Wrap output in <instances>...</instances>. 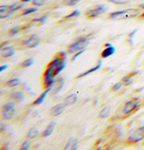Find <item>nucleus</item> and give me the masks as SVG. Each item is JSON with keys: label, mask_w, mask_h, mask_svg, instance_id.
<instances>
[{"label": "nucleus", "mask_w": 144, "mask_h": 150, "mask_svg": "<svg viewBox=\"0 0 144 150\" xmlns=\"http://www.w3.org/2000/svg\"><path fill=\"white\" fill-rule=\"evenodd\" d=\"M67 54L64 51L57 53L47 65L43 74V87L47 89L55 85V77L66 67Z\"/></svg>", "instance_id": "f257e3e1"}, {"label": "nucleus", "mask_w": 144, "mask_h": 150, "mask_svg": "<svg viewBox=\"0 0 144 150\" xmlns=\"http://www.w3.org/2000/svg\"><path fill=\"white\" fill-rule=\"evenodd\" d=\"M140 10L137 8H128L122 11L113 12L109 15L110 19H131L140 16Z\"/></svg>", "instance_id": "f03ea898"}, {"label": "nucleus", "mask_w": 144, "mask_h": 150, "mask_svg": "<svg viewBox=\"0 0 144 150\" xmlns=\"http://www.w3.org/2000/svg\"><path fill=\"white\" fill-rule=\"evenodd\" d=\"M89 44V40L87 39V38H84V37H80L79 39H77L75 42H73L72 44H70L69 47H68V50H67V52L69 54H74V53H77L80 50H86L87 46Z\"/></svg>", "instance_id": "7ed1b4c3"}, {"label": "nucleus", "mask_w": 144, "mask_h": 150, "mask_svg": "<svg viewBox=\"0 0 144 150\" xmlns=\"http://www.w3.org/2000/svg\"><path fill=\"white\" fill-rule=\"evenodd\" d=\"M1 113H2V119L4 120H12L15 117V114H16L15 103L8 102L7 103H5L1 108Z\"/></svg>", "instance_id": "20e7f679"}, {"label": "nucleus", "mask_w": 144, "mask_h": 150, "mask_svg": "<svg viewBox=\"0 0 144 150\" xmlns=\"http://www.w3.org/2000/svg\"><path fill=\"white\" fill-rule=\"evenodd\" d=\"M140 107V104L136 98L130 99L124 103V107L123 109V113L125 115H129L131 113H133L134 112L139 110Z\"/></svg>", "instance_id": "39448f33"}, {"label": "nucleus", "mask_w": 144, "mask_h": 150, "mask_svg": "<svg viewBox=\"0 0 144 150\" xmlns=\"http://www.w3.org/2000/svg\"><path fill=\"white\" fill-rule=\"evenodd\" d=\"M107 10V7L104 5H98V6H96L95 7H92L88 9L87 11H86L85 13V16L88 19H93V18H96L103 13H104Z\"/></svg>", "instance_id": "423d86ee"}, {"label": "nucleus", "mask_w": 144, "mask_h": 150, "mask_svg": "<svg viewBox=\"0 0 144 150\" xmlns=\"http://www.w3.org/2000/svg\"><path fill=\"white\" fill-rule=\"evenodd\" d=\"M144 139V126L140 127L129 135L127 142L129 144H134Z\"/></svg>", "instance_id": "0eeeda50"}, {"label": "nucleus", "mask_w": 144, "mask_h": 150, "mask_svg": "<svg viewBox=\"0 0 144 150\" xmlns=\"http://www.w3.org/2000/svg\"><path fill=\"white\" fill-rule=\"evenodd\" d=\"M41 42V39L39 37L37 34H33L32 35L29 39L25 40L23 42V45L26 47V48H29V49H32V48H35L37 47L39 44Z\"/></svg>", "instance_id": "6e6552de"}, {"label": "nucleus", "mask_w": 144, "mask_h": 150, "mask_svg": "<svg viewBox=\"0 0 144 150\" xmlns=\"http://www.w3.org/2000/svg\"><path fill=\"white\" fill-rule=\"evenodd\" d=\"M65 106H66V105L64 104V103H59V104L53 106L50 110V115L52 116V117H56V116L60 115L64 111Z\"/></svg>", "instance_id": "1a4fd4ad"}, {"label": "nucleus", "mask_w": 144, "mask_h": 150, "mask_svg": "<svg viewBox=\"0 0 144 150\" xmlns=\"http://www.w3.org/2000/svg\"><path fill=\"white\" fill-rule=\"evenodd\" d=\"M10 98L16 103H22L24 101V93L22 91H13L10 93Z\"/></svg>", "instance_id": "9d476101"}, {"label": "nucleus", "mask_w": 144, "mask_h": 150, "mask_svg": "<svg viewBox=\"0 0 144 150\" xmlns=\"http://www.w3.org/2000/svg\"><path fill=\"white\" fill-rule=\"evenodd\" d=\"M15 54V49L13 47H9V46H6L3 49H1L0 50V56L2 58H10L12 57L13 55Z\"/></svg>", "instance_id": "9b49d317"}, {"label": "nucleus", "mask_w": 144, "mask_h": 150, "mask_svg": "<svg viewBox=\"0 0 144 150\" xmlns=\"http://www.w3.org/2000/svg\"><path fill=\"white\" fill-rule=\"evenodd\" d=\"M53 86H52L47 88V89L40 95V96L35 99V101L32 103V105L35 106V105H40V104H42V103H43V101L45 100V98H46V96H47V94L49 93L50 91H51V89H52V87H53Z\"/></svg>", "instance_id": "f8f14e48"}, {"label": "nucleus", "mask_w": 144, "mask_h": 150, "mask_svg": "<svg viewBox=\"0 0 144 150\" xmlns=\"http://www.w3.org/2000/svg\"><path fill=\"white\" fill-rule=\"evenodd\" d=\"M14 13L15 12L11 11L9 9V6H0V18H1V19L9 17Z\"/></svg>", "instance_id": "ddd939ff"}, {"label": "nucleus", "mask_w": 144, "mask_h": 150, "mask_svg": "<svg viewBox=\"0 0 144 150\" xmlns=\"http://www.w3.org/2000/svg\"><path fill=\"white\" fill-rule=\"evenodd\" d=\"M56 124H57V122H56V121H51L50 123L47 126V128L45 129V130L43 131V138H47V137H49V136H50L52 133H53L54 129H55V127H56Z\"/></svg>", "instance_id": "4468645a"}, {"label": "nucleus", "mask_w": 144, "mask_h": 150, "mask_svg": "<svg viewBox=\"0 0 144 150\" xmlns=\"http://www.w3.org/2000/svg\"><path fill=\"white\" fill-rule=\"evenodd\" d=\"M114 52H115V48H114L113 46L110 45V46H107V48L104 49V50L101 52L100 55H101V58H102V59H106V58L112 56Z\"/></svg>", "instance_id": "2eb2a0df"}, {"label": "nucleus", "mask_w": 144, "mask_h": 150, "mask_svg": "<svg viewBox=\"0 0 144 150\" xmlns=\"http://www.w3.org/2000/svg\"><path fill=\"white\" fill-rule=\"evenodd\" d=\"M77 102V95L76 93H72L64 100V104L66 106H71L74 105Z\"/></svg>", "instance_id": "dca6fc26"}, {"label": "nucleus", "mask_w": 144, "mask_h": 150, "mask_svg": "<svg viewBox=\"0 0 144 150\" xmlns=\"http://www.w3.org/2000/svg\"><path fill=\"white\" fill-rule=\"evenodd\" d=\"M101 66H102V62H101V61H99V62H98V64H97L96 67H91V69H89L88 70H87V71L83 72V73H82V74H80V75H78V76H77V78H81V77H83V76H87V75H89V74H91V73H93V72L96 71L97 69H100Z\"/></svg>", "instance_id": "f3484780"}, {"label": "nucleus", "mask_w": 144, "mask_h": 150, "mask_svg": "<svg viewBox=\"0 0 144 150\" xmlns=\"http://www.w3.org/2000/svg\"><path fill=\"white\" fill-rule=\"evenodd\" d=\"M20 84H21V79L18 78V77H16V78L10 79V80H8L7 82H6L5 86H6V87H10V88H11V87L18 86Z\"/></svg>", "instance_id": "a211bd4d"}, {"label": "nucleus", "mask_w": 144, "mask_h": 150, "mask_svg": "<svg viewBox=\"0 0 144 150\" xmlns=\"http://www.w3.org/2000/svg\"><path fill=\"white\" fill-rule=\"evenodd\" d=\"M110 112H111V107L110 106L104 107L101 110L100 113H99V118H101V119H106L110 115Z\"/></svg>", "instance_id": "6ab92c4d"}, {"label": "nucleus", "mask_w": 144, "mask_h": 150, "mask_svg": "<svg viewBox=\"0 0 144 150\" xmlns=\"http://www.w3.org/2000/svg\"><path fill=\"white\" fill-rule=\"evenodd\" d=\"M8 6H9V9L11 11L16 12V11H18V10H20V9H22L23 7V4L21 1V2H17V3H15V4H12V5Z\"/></svg>", "instance_id": "aec40b11"}, {"label": "nucleus", "mask_w": 144, "mask_h": 150, "mask_svg": "<svg viewBox=\"0 0 144 150\" xmlns=\"http://www.w3.org/2000/svg\"><path fill=\"white\" fill-rule=\"evenodd\" d=\"M38 134H39L38 129L33 128V129H31L29 130V132H28V134H27V136H26V137H27L28 139H34L35 137H37Z\"/></svg>", "instance_id": "412c9836"}, {"label": "nucleus", "mask_w": 144, "mask_h": 150, "mask_svg": "<svg viewBox=\"0 0 144 150\" xmlns=\"http://www.w3.org/2000/svg\"><path fill=\"white\" fill-rule=\"evenodd\" d=\"M79 15H80V11H79V10H75V11H73L72 13H70V15H68L67 16L63 17L62 19H63V21H64V20H68V19H71V18H73V17L78 16Z\"/></svg>", "instance_id": "4be33fe9"}, {"label": "nucleus", "mask_w": 144, "mask_h": 150, "mask_svg": "<svg viewBox=\"0 0 144 150\" xmlns=\"http://www.w3.org/2000/svg\"><path fill=\"white\" fill-rule=\"evenodd\" d=\"M80 0H62V4L64 6H76Z\"/></svg>", "instance_id": "5701e85b"}, {"label": "nucleus", "mask_w": 144, "mask_h": 150, "mask_svg": "<svg viewBox=\"0 0 144 150\" xmlns=\"http://www.w3.org/2000/svg\"><path fill=\"white\" fill-rule=\"evenodd\" d=\"M57 86H56V88H55V90H54V93H59L60 90H61V88L63 87V85H64V79L62 78V77H60L59 80H58V82H57Z\"/></svg>", "instance_id": "b1692460"}, {"label": "nucleus", "mask_w": 144, "mask_h": 150, "mask_svg": "<svg viewBox=\"0 0 144 150\" xmlns=\"http://www.w3.org/2000/svg\"><path fill=\"white\" fill-rule=\"evenodd\" d=\"M22 29L20 28L19 26H16V27H13V28H11L9 31H8V35L9 36H14L16 34H17Z\"/></svg>", "instance_id": "393cba45"}, {"label": "nucleus", "mask_w": 144, "mask_h": 150, "mask_svg": "<svg viewBox=\"0 0 144 150\" xmlns=\"http://www.w3.org/2000/svg\"><path fill=\"white\" fill-rule=\"evenodd\" d=\"M33 61H34L33 59H25L23 62H22L21 67H23V69H25V67H29L33 64Z\"/></svg>", "instance_id": "a878e982"}, {"label": "nucleus", "mask_w": 144, "mask_h": 150, "mask_svg": "<svg viewBox=\"0 0 144 150\" xmlns=\"http://www.w3.org/2000/svg\"><path fill=\"white\" fill-rule=\"evenodd\" d=\"M106 1L116 5H126L129 3V0H106Z\"/></svg>", "instance_id": "bb28decb"}, {"label": "nucleus", "mask_w": 144, "mask_h": 150, "mask_svg": "<svg viewBox=\"0 0 144 150\" xmlns=\"http://www.w3.org/2000/svg\"><path fill=\"white\" fill-rule=\"evenodd\" d=\"M38 9H37V7L35 8V7H33V8H28V9H26V10H24L23 13H22V16H27V15H30V13H33V12H36Z\"/></svg>", "instance_id": "cd10ccee"}, {"label": "nucleus", "mask_w": 144, "mask_h": 150, "mask_svg": "<svg viewBox=\"0 0 144 150\" xmlns=\"http://www.w3.org/2000/svg\"><path fill=\"white\" fill-rule=\"evenodd\" d=\"M123 82L122 81V82H119V83H116L113 87H112V91L113 92H116V91H118V90H120L121 88H122V86H123Z\"/></svg>", "instance_id": "c85d7f7f"}, {"label": "nucleus", "mask_w": 144, "mask_h": 150, "mask_svg": "<svg viewBox=\"0 0 144 150\" xmlns=\"http://www.w3.org/2000/svg\"><path fill=\"white\" fill-rule=\"evenodd\" d=\"M29 148H30V142H29V140H24L23 143L22 144L21 149L22 150H28Z\"/></svg>", "instance_id": "c756f323"}, {"label": "nucleus", "mask_w": 144, "mask_h": 150, "mask_svg": "<svg viewBox=\"0 0 144 150\" xmlns=\"http://www.w3.org/2000/svg\"><path fill=\"white\" fill-rule=\"evenodd\" d=\"M123 82L125 86H129L132 83V77H130L129 76H125L123 78Z\"/></svg>", "instance_id": "7c9ffc66"}, {"label": "nucleus", "mask_w": 144, "mask_h": 150, "mask_svg": "<svg viewBox=\"0 0 144 150\" xmlns=\"http://www.w3.org/2000/svg\"><path fill=\"white\" fill-rule=\"evenodd\" d=\"M45 3V0H33V6H43Z\"/></svg>", "instance_id": "2f4dec72"}, {"label": "nucleus", "mask_w": 144, "mask_h": 150, "mask_svg": "<svg viewBox=\"0 0 144 150\" xmlns=\"http://www.w3.org/2000/svg\"><path fill=\"white\" fill-rule=\"evenodd\" d=\"M83 52H85V50H80V51H78V52H77L75 55L73 56V58H72V61H75L76 59H77V58H78L79 57L81 54L83 53Z\"/></svg>", "instance_id": "473e14b6"}, {"label": "nucleus", "mask_w": 144, "mask_h": 150, "mask_svg": "<svg viewBox=\"0 0 144 150\" xmlns=\"http://www.w3.org/2000/svg\"><path fill=\"white\" fill-rule=\"evenodd\" d=\"M136 33H137V30H134L132 33L130 34V36H129V40H129V42H131V44H132V45L133 44V36L135 35Z\"/></svg>", "instance_id": "72a5a7b5"}, {"label": "nucleus", "mask_w": 144, "mask_h": 150, "mask_svg": "<svg viewBox=\"0 0 144 150\" xmlns=\"http://www.w3.org/2000/svg\"><path fill=\"white\" fill-rule=\"evenodd\" d=\"M77 143H78V141H77V139H75V140L73 141V144H72V146H71V149H74V150H76V149H77Z\"/></svg>", "instance_id": "f704fd0d"}, {"label": "nucleus", "mask_w": 144, "mask_h": 150, "mask_svg": "<svg viewBox=\"0 0 144 150\" xmlns=\"http://www.w3.org/2000/svg\"><path fill=\"white\" fill-rule=\"evenodd\" d=\"M46 19H47V16H44V17H42V18L34 19V20H33V22H41V23H43V22H44Z\"/></svg>", "instance_id": "c9c22d12"}, {"label": "nucleus", "mask_w": 144, "mask_h": 150, "mask_svg": "<svg viewBox=\"0 0 144 150\" xmlns=\"http://www.w3.org/2000/svg\"><path fill=\"white\" fill-rule=\"evenodd\" d=\"M72 144H73V139H70L69 143H68V145L66 146V147H65V149H70V147L72 146Z\"/></svg>", "instance_id": "e433bc0d"}, {"label": "nucleus", "mask_w": 144, "mask_h": 150, "mask_svg": "<svg viewBox=\"0 0 144 150\" xmlns=\"http://www.w3.org/2000/svg\"><path fill=\"white\" fill-rule=\"evenodd\" d=\"M9 42H8V40H6V42H3L1 45H0V49H3V48H5V46H6V45L7 46V45L9 44Z\"/></svg>", "instance_id": "4c0bfd02"}, {"label": "nucleus", "mask_w": 144, "mask_h": 150, "mask_svg": "<svg viewBox=\"0 0 144 150\" xmlns=\"http://www.w3.org/2000/svg\"><path fill=\"white\" fill-rule=\"evenodd\" d=\"M7 67H8L7 65H4V66H2V67H0V72H3L6 69H7Z\"/></svg>", "instance_id": "58836bf2"}, {"label": "nucleus", "mask_w": 144, "mask_h": 150, "mask_svg": "<svg viewBox=\"0 0 144 150\" xmlns=\"http://www.w3.org/2000/svg\"><path fill=\"white\" fill-rule=\"evenodd\" d=\"M140 7H141V8H143V9H144V4L140 5ZM140 17H141V18H144V11H143V13H142V15L140 16Z\"/></svg>", "instance_id": "ea45409f"}, {"label": "nucleus", "mask_w": 144, "mask_h": 150, "mask_svg": "<svg viewBox=\"0 0 144 150\" xmlns=\"http://www.w3.org/2000/svg\"><path fill=\"white\" fill-rule=\"evenodd\" d=\"M23 3H27V2H30V1H33V0H21Z\"/></svg>", "instance_id": "a19ab883"}]
</instances>
